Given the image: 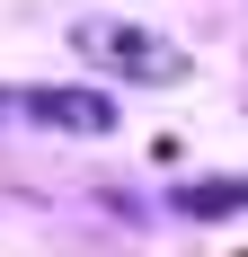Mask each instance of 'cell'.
Listing matches in <instances>:
<instances>
[{
	"instance_id": "1",
	"label": "cell",
	"mask_w": 248,
	"mask_h": 257,
	"mask_svg": "<svg viewBox=\"0 0 248 257\" xmlns=\"http://www.w3.org/2000/svg\"><path fill=\"white\" fill-rule=\"evenodd\" d=\"M71 45L98 62V71L115 80H151V89H169V80H186V53L169 45V36H151V27H124V18H80Z\"/></svg>"
},
{
	"instance_id": "2",
	"label": "cell",
	"mask_w": 248,
	"mask_h": 257,
	"mask_svg": "<svg viewBox=\"0 0 248 257\" xmlns=\"http://www.w3.org/2000/svg\"><path fill=\"white\" fill-rule=\"evenodd\" d=\"M0 115H9V124H45V133H80V142L115 133V98H106V89H36V80H0Z\"/></svg>"
},
{
	"instance_id": "3",
	"label": "cell",
	"mask_w": 248,
	"mask_h": 257,
	"mask_svg": "<svg viewBox=\"0 0 248 257\" xmlns=\"http://www.w3.org/2000/svg\"><path fill=\"white\" fill-rule=\"evenodd\" d=\"M177 213H195V222L248 213V178H195V186H177Z\"/></svg>"
}]
</instances>
